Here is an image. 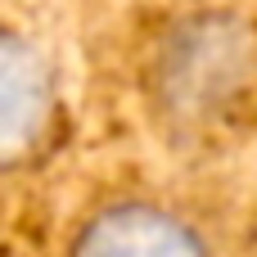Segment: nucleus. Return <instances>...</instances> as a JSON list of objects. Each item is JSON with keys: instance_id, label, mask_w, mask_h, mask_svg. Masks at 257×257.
I'll return each instance as SVG.
<instances>
[{"instance_id": "f257e3e1", "label": "nucleus", "mask_w": 257, "mask_h": 257, "mask_svg": "<svg viewBox=\"0 0 257 257\" xmlns=\"http://www.w3.org/2000/svg\"><path fill=\"white\" fill-rule=\"evenodd\" d=\"M257 77V32L235 14L181 18L149 68V90L172 131H203L226 117Z\"/></svg>"}, {"instance_id": "f03ea898", "label": "nucleus", "mask_w": 257, "mask_h": 257, "mask_svg": "<svg viewBox=\"0 0 257 257\" xmlns=\"http://www.w3.org/2000/svg\"><path fill=\"white\" fill-rule=\"evenodd\" d=\"M72 257H203V244L172 212L126 203L95 217L81 230Z\"/></svg>"}, {"instance_id": "7ed1b4c3", "label": "nucleus", "mask_w": 257, "mask_h": 257, "mask_svg": "<svg viewBox=\"0 0 257 257\" xmlns=\"http://www.w3.org/2000/svg\"><path fill=\"white\" fill-rule=\"evenodd\" d=\"M50 113V86L41 59L9 32H0V163L23 158Z\"/></svg>"}]
</instances>
